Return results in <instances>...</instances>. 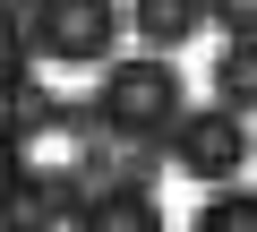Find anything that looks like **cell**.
I'll return each instance as SVG.
<instances>
[{
  "label": "cell",
  "instance_id": "1",
  "mask_svg": "<svg viewBox=\"0 0 257 232\" xmlns=\"http://www.w3.org/2000/svg\"><path fill=\"white\" fill-rule=\"evenodd\" d=\"M189 112V86H180V69L163 60V52H111L103 60V78H94V103H86V121L103 129V138H120V146H155V138H172V121Z\"/></svg>",
  "mask_w": 257,
  "mask_h": 232
},
{
  "label": "cell",
  "instance_id": "2",
  "mask_svg": "<svg viewBox=\"0 0 257 232\" xmlns=\"http://www.w3.org/2000/svg\"><path fill=\"white\" fill-rule=\"evenodd\" d=\"M18 26H26V52H35V60L103 69V60L120 52L128 9H120V0H18Z\"/></svg>",
  "mask_w": 257,
  "mask_h": 232
},
{
  "label": "cell",
  "instance_id": "3",
  "mask_svg": "<svg viewBox=\"0 0 257 232\" xmlns=\"http://www.w3.org/2000/svg\"><path fill=\"white\" fill-rule=\"evenodd\" d=\"M257 155V138H248V121L231 103H206V112H180L172 121V172H189V181H240V164Z\"/></svg>",
  "mask_w": 257,
  "mask_h": 232
},
{
  "label": "cell",
  "instance_id": "4",
  "mask_svg": "<svg viewBox=\"0 0 257 232\" xmlns=\"http://www.w3.org/2000/svg\"><path fill=\"white\" fill-rule=\"evenodd\" d=\"M0 121H9L26 146H35V138H52V146H77V138H86V112H77V103H60L43 78H26V86H9V95H0Z\"/></svg>",
  "mask_w": 257,
  "mask_h": 232
},
{
  "label": "cell",
  "instance_id": "5",
  "mask_svg": "<svg viewBox=\"0 0 257 232\" xmlns=\"http://www.w3.org/2000/svg\"><path fill=\"white\" fill-rule=\"evenodd\" d=\"M77 232H163V206H155V181H103V189H86V206H77Z\"/></svg>",
  "mask_w": 257,
  "mask_h": 232
},
{
  "label": "cell",
  "instance_id": "6",
  "mask_svg": "<svg viewBox=\"0 0 257 232\" xmlns=\"http://www.w3.org/2000/svg\"><path fill=\"white\" fill-rule=\"evenodd\" d=\"M206 86H214V103H231L240 121H248V112H257V35H223Z\"/></svg>",
  "mask_w": 257,
  "mask_h": 232
},
{
  "label": "cell",
  "instance_id": "7",
  "mask_svg": "<svg viewBox=\"0 0 257 232\" xmlns=\"http://www.w3.org/2000/svg\"><path fill=\"white\" fill-rule=\"evenodd\" d=\"M120 9L138 18V43L146 52H172V43H189L206 26V0H120Z\"/></svg>",
  "mask_w": 257,
  "mask_h": 232
},
{
  "label": "cell",
  "instance_id": "8",
  "mask_svg": "<svg viewBox=\"0 0 257 232\" xmlns=\"http://www.w3.org/2000/svg\"><path fill=\"white\" fill-rule=\"evenodd\" d=\"M18 206H35V215L69 223V215L86 206V172H77V164H26V189H18Z\"/></svg>",
  "mask_w": 257,
  "mask_h": 232
},
{
  "label": "cell",
  "instance_id": "9",
  "mask_svg": "<svg viewBox=\"0 0 257 232\" xmlns=\"http://www.w3.org/2000/svg\"><path fill=\"white\" fill-rule=\"evenodd\" d=\"M189 232H257V189L214 181V198L197 206V223H189Z\"/></svg>",
  "mask_w": 257,
  "mask_h": 232
},
{
  "label": "cell",
  "instance_id": "10",
  "mask_svg": "<svg viewBox=\"0 0 257 232\" xmlns=\"http://www.w3.org/2000/svg\"><path fill=\"white\" fill-rule=\"evenodd\" d=\"M26 60H35V52H26V26H18L9 9H0V95H9V86H26V78H35Z\"/></svg>",
  "mask_w": 257,
  "mask_h": 232
},
{
  "label": "cell",
  "instance_id": "11",
  "mask_svg": "<svg viewBox=\"0 0 257 232\" xmlns=\"http://www.w3.org/2000/svg\"><path fill=\"white\" fill-rule=\"evenodd\" d=\"M18 189H26V138H18L9 121H0V215L18 206Z\"/></svg>",
  "mask_w": 257,
  "mask_h": 232
},
{
  "label": "cell",
  "instance_id": "12",
  "mask_svg": "<svg viewBox=\"0 0 257 232\" xmlns=\"http://www.w3.org/2000/svg\"><path fill=\"white\" fill-rule=\"evenodd\" d=\"M206 26H223V35H257V0H206Z\"/></svg>",
  "mask_w": 257,
  "mask_h": 232
},
{
  "label": "cell",
  "instance_id": "13",
  "mask_svg": "<svg viewBox=\"0 0 257 232\" xmlns=\"http://www.w3.org/2000/svg\"><path fill=\"white\" fill-rule=\"evenodd\" d=\"M0 232H60L52 215H35V206H9V215H0Z\"/></svg>",
  "mask_w": 257,
  "mask_h": 232
}]
</instances>
